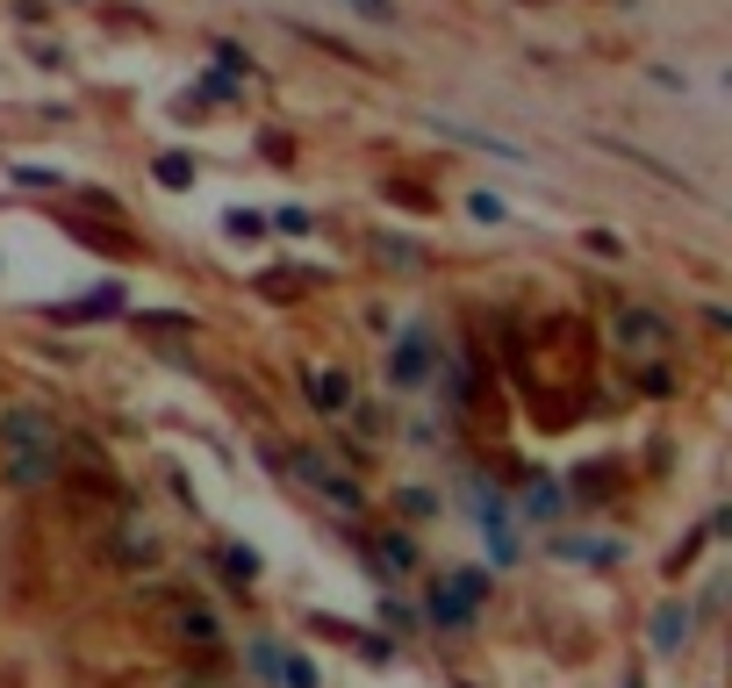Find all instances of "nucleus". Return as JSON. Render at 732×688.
<instances>
[{"label":"nucleus","instance_id":"f257e3e1","mask_svg":"<svg viewBox=\"0 0 732 688\" xmlns=\"http://www.w3.org/2000/svg\"><path fill=\"white\" fill-rule=\"evenodd\" d=\"M65 466V438H58L51 409L43 402H8L0 409V473L8 487H43Z\"/></svg>","mask_w":732,"mask_h":688},{"label":"nucleus","instance_id":"f03ea898","mask_svg":"<svg viewBox=\"0 0 732 688\" xmlns=\"http://www.w3.org/2000/svg\"><path fill=\"white\" fill-rule=\"evenodd\" d=\"M610 345H618L624 359H668V351H675V324H668L653 301H618V309H610Z\"/></svg>","mask_w":732,"mask_h":688},{"label":"nucleus","instance_id":"7ed1b4c3","mask_svg":"<svg viewBox=\"0 0 732 688\" xmlns=\"http://www.w3.org/2000/svg\"><path fill=\"white\" fill-rule=\"evenodd\" d=\"M488 603V574L481 567H460V574H438L431 595H424V617L438 624V631H467V624L481 617Z\"/></svg>","mask_w":732,"mask_h":688},{"label":"nucleus","instance_id":"20e7f679","mask_svg":"<svg viewBox=\"0 0 732 688\" xmlns=\"http://www.w3.org/2000/svg\"><path fill=\"white\" fill-rule=\"evenodd\" d=\"M438 351H446V345H438L431 330L409 324L403 338L388 345V388H424V380H431V366H438Z\"/></svg>","mask_w":732,"mask_h":688},{"label":"nucleus","instance_id":"39448f33","mask_svg":"<svg viewBox=\"0 0 732 688\" xmlns=\"http://www.w3.org/2000/svg\"><path fill=\"white\" fill-rule=\"evenodd\" d=\"M287 466H295V473H302V481H309V487H316L324 502H338L345 516H359V510H366V487L353 481V473H338V466H331L324 452H295Z\"/></svg>","mask_w":732,"mask_h":688},{"label":"nucleus","instance_id":"423d86ee","mask_svg":"<svg viewBox=\"0 0 732 688\" xmlns=\"http://www.w3.org/2000/svg\"><path fill=\"white\" fill-rule=\"evenodd\" d=\"M51 324H109V316H130V287L122 280H101L94 295H80V301H51Z\"/></svg>","mask_w":732,"mask_h":688},{"label":"nucleus","instance_id":"0eeeda50","mask_svg":"<svg viewBox=\"0 0 732 688\" xmlns=\"http://www.w3.org/2000/svg\"><path fill=\"white\" fill-rule=\"evenodd\" d=\"M302 388H309V409L316 417H353V373L345 366H302Z\"/></svg>","mask_w":732,"mask_h":688},{"label":"nucleus","instance_id":"6e6552de","mask_svg":"<svg viewBox=\"0 0 732 688\" xmlns=\"http://www.w3.org/2000/svg\"><path fill=\"white\" fill-rule=\"evenodd\" d=\"M431 130L446 136V144H467V151H488V158H510V165H525L531 151L525 144H510V136H496V130H475V122H460V115H431Z\"/></svg>","mask_w":732,"mask_h":688},{"label":"nucleus","instance_id":"1a4fd4ad","mask_svg":"<svg viewBox=\"0 0 732 688\" xmlns=\"http://www.w3.org/2000/svg\"><path fill=\"white\" fill-rule=\"evenodd\" d=\"M475 510H481V538H488V553L502 559V567H510L517 559V531H510V502L496 495V487L488 481H475Z\"/></svg>","mask_w":732,"mask_h":688},{"label":"nucleus","instance_id":"9d476101","mask_svg":"<svg viewBox=\"0 0 732 688\" xmlns=\"http://www.w3.org/2000/svg\"><path fill=\"white\" fill-rule=\"evenodd\" d=\"M165 624H173L187 646H223V617L209 603H194V595H173V603H165Z\"/></svg>","mask_w":732,"mask_h":688},{"label":"nucleus","instance_id":"9b49d317","mask_svg":"<svg viewBox=\"0 0 732 688\" xmlns=\"http://www.w3.org/2000/svg\"><path fill=\"white\" fill-rule=\"evenodd\" d=\"M525 516H531V524H560V516H568V487H560L553 473H531V487H525Z\"/></svg>","mask_w":732,"mask_h":688},{"label":"nucleus","instance_id":"f8f14e48","mask_svg":"<svg viewBox=\"0 0 732 688\" xmlns=\"http://www.w3.org/2000/svg\"><path fill=\"white\" fill-rule=\"evenodd\" d=\"M309 280H324V266H266V273H258L252 287H258L266 301H287V295H302Z\"/></svg>","mask_w":732,"mask_h":688},{"label":"nucleus","instance_id":"ddd939ff","mask_svg":"<svg viewBox=\"0 0 732 688\" xmlns=\"http://www.w3.org/2000/svg\"><path fill=\"white\" fill-rule=\"evenodd\" d=\"M597 144H603V151H618V158H632V165H647V173L661 179V187H682V194H697V179H690V173H675L668 158H653V151H639V144H618V136H597Z\"/></svg>","mask_w":732,"mask_h":688},{"label":"nucleus","instance_id":"4468645a","mask_svg":"<svg viewBox=\"0 0 732 688\" xmlns=\"http://www.w3.org/2000/svg\"><path fill=\"white\" fill-rule=\"evenodd\" d=\"M682 638H690V609L661 603V609H653V653H682Z\"/></svg>","mask_w":732,"mask_h":688},{"label":"nucleus","instance_id":"2eb2a0df","mask_svg":"<svg viewBox=\"0 0 732 688\" xmlns=\"http://www.w3.org/2000/svg\"><path fill=\"white\" fill-rule=\"evenodd\" d=\"M151 173H159V187H165V194H187L202 165H194L187 151H159V158H151Z\"/></svg>","mask_w":732,"mask_h":688},{"label":"nucleus","instance_id":"dca6fc26","mask_svg":"<svg viewBox=\"0 0 732 688\" xmlns=\"http://www.w3.org/2000/svg\"><path fill=\"white\" fill-rule=\"evenodd\" d=\"M380 202L417 208V216H438V194H431V187H417V179H380Z\"/></svg>","mask_w":732,"mask_h":688},{"label":"nucleus","instance_id":"f3484780","mask_svg":"<svg viewBox=\"0 0 732 688\" xmlns=\"http://www.w3.org/2000/svg\"><path fill=\"white\" fill-rule=\"evenodd\" d=\"M209 58H216V72H231V80H258V58L244 51L237 37H216V51H209Z\"/></svg>","mask_w":732,"mask_h":688},{"label":"nucleus","instance_id":"a211bd4d","mask_svg":"<svg viewBox=\"0 0 732 688\" xmlns=\"http://www.w3.org/2000/svg\"><path fill=\"white\" fill-rule=\"evenodd\" d=\"M374 251L388 258V266H403V273H417L424 266V244H409V237H395V229H380L374 237Z\"/></svg>","mask_w":732,"mask_h":688},{"label":"nucleus","instance_id":"6ab92c4d","mask_svg":"<svg viewBox=\"0 0 732 688\" xmlns=\"http://www.w3.org/2000/svg\"><path fill=\"white\" fill-rule=\"evenodd\" d=\"M560 553L568 559H589V567H603V559H624L618 538H560Z\"/></svg>","mask_w":732,"mask_h":688},{"label":"nucleus","instance_id":"aec40b11","mask_svg":"<svg viewBox=\"0 0 732 688\" xmlns=\"http://www.w3.org/2000/svg\"><path fill=\"white\" fill-rule=\"evenodd\" d=\"M273 681H287V688H324V675H316L302 653H287V646H281V660H273Z\"/></svg>","mask_w":732,"mask_h":688},{"label":"nucleus","instance_id":"412c9836","mask_svg":"<svg viewBox=\"0 0 732 688\" xmlns=\"http://www.w3.org/2000/svg\"><path fill=\"white\" fill-rule=\"evenodd\" d=\"M223 237L258 244V237H273V229H266V216H258V208H231V216H223Z\"/></svg>","mask_w":732,"mask_h":688},{"label":"nucleus","instance_id":"4be33fe9","mask_svg":"<svg viewBox=\"0 0 732 688\" xmlns=\"http://www.w3.org/2000/svg\"><path fill=\"white\" fill-rule=\"evenodd\" d=\"M14 187H29V194H58V187H65V173H58V165H37V158H22V165H14Z\"/></svg>","mask_w":732,"mask_h":688},{"label":"nucleus","instance_id":"5701e85b","mask_svg":"<svg viewBox=\"0 0 732 688\" xmlns=\"http://www.w3.org/2000/svg\"><path fill=\"white\" fill-rule=\"evenodd\" d=\"M136 330H151V338H159V330H180V338H187L194 316L187 309H136Z\"/></svg>","mask_w":732,"mask_h":688},{"label":"nucleus","instance_id":"b1692460","mask_svg":"<svg viewBox=\"0 0 732 688\" xmlns=\"http://www.w3.org/2000/svg\"><path fill=\"white\" fill-rule=\"evenodd\" d=\"M380 567H395V574L417 567V545H409V531H388V538H380ZM395 574H388V581H395Z\"/></svg>","mask_w":732,"mask_h":688},{"label":"nucleus","instance_id":"393cba45","mask_svg":"<svg viewBox=\"0 0 732 688\" xmlns=\"http://www.w3.org/2000/svg\"><path fill=\"white\" fill-rule=\"evenodd\" d=\"M467 216H475V223H488V229H496V223H510V202H502V194H467Z\"/></svg>","mask_w":732,"mask_h":688},{"label":"nucleus","instance_id":"a878e982","mask_svg":"<svg viewBox=\"0 0 732 688\" xmlns=\"http://www.w3.org/2000/svg\"><path fill=\"white\" fill-rule=\"evenodd\" d=\"M266 229H273V237H309V208H295V202H287V208H273Z\"/></svg>","mask_w":732,"mask_h":688},{"label":"nucleus","instance_id":"bb28decb","mask_svg":"<svg viewBox=\"0 0 732 688\" xmlns=\"http://www.w3.org/2000/svg\"><path fill=\"white\" fill-rule=\"evenodd\" d=\"M29 65H43V72H65V43H51V37H43V43H29Z\"/></svg>","mask_w":732,"mask_h":688},{"label":"nucleus","instance_id":"cd10ccee","mask_svg":"<svg viewBox=\"0 0 732 688\" xmlns=\"http://www.w3.org/2000/svg\"><path fill=\"white\" fill-rule=\"evenodd\" d=\"M223 559H231L237 581H258V553H252V545H223Z\"/></svg>","mask_w":732,"mask_h":688},{"label":"nucleus","instance_id":"c85d7f7f","mask_svg":"<svg viewBox=\"0 0 732 688\" xmlns=\"http://www.w3.org/2000/svg\"><path fill=\"white\" fill-rule=\"evenodd\" d=\"M359 22H395V0H345Z\"/></svg>","mask_w":732,"mask_h":688},{"label":"nucleus","instance_id":"c756f323","mask_svg":"<svg viewBox=\"0 0 732 688\" xmlns=\"http://www.w3.org/2000/svg\"><path fill=\"white\" fill-rule=\"evenodd\" d=\"M589 251H597V258H624V237H610V229H589Z\"/></svg>","mask_w":732,"mask_h":688},{"label":"nucleus","instance_id":"7c9ffc66","mask_svg":"<svg viewBox=\"0 0 732 688\" xmlns=\"http://www.w3.org/2000/svg\"><path fill=\"white\" fill-rule=\"evenodd\" d=\"M403 510H409V516H431V510H438V502H431V495H424V487H403Z\"/></svg>","mask_w":732,"mask_h":688},{"label":"nucleus","instance_id":"2f4dec72","mask_svg":"<svg viewBox=\"0 0 732 688\" xmlns=\"http://www.w3.org/2000/svg\"><path fill=\"white\" fill-rule=\"evenodd\" d=\"M14 22H29V29H37V22H43V0H14Z\"/></svg>","mask_w":732,"mask_h":688},{"label":"nucleus","instance_id":"473e14b6","mask_svg":"<svg viewBox=\"0 0 732 688\" xmlns=\"http://www.w3.org/2000/svg\"><path fill=\"white\" fill-rule=\"evenodd\" d=\"M624 688H647V681H624Z\"/></svg>","mask_w":732,"mask_h":688}]
</instances>
